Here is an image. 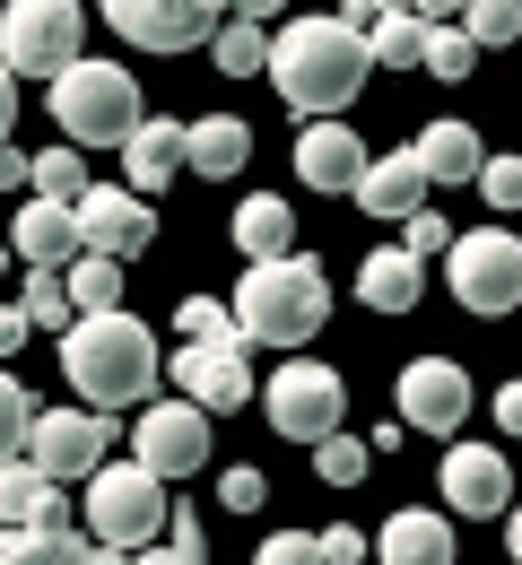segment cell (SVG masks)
<instances>
[{
  "mask_svg": "<svg viewBox=\"0 0 522 565\" xmlns=\"http://www.w3.org/2000/svg\"><path fill=\"white\" fill-rule=\"evenodd\" d=\"M270 87L297 105L305 122H331V114H349L358 105V87H366V26H349V18H288L279 35H270Z\"/></svg>",
  "mask_w": 522,
  "mask_h": 565,
  "instance_id": "obj_1",
  "label": "cell"
},
{
  "mask_svg": "<svg viewBox=\"0 0 522 565\" xmlns=\"http://www.w3.org/2000/svg\"><path fill=\"white\" fill-rule=\"evenodd\" d=\"M62 374H71L78 409L114 418V409H140V401L157 392L166 356H157L149 322H131V313L114 305V313H78L71 331H62Z\"/></svg>",
  "mask_w": 522,
  "mask_h": 565,
  "instance_id": "obj_2",
  "label": "cell"
},
{
  "mask_svg": "<svg viewBox=\"0 0 522 565\" xmlns=\"http://www.w3.org/2000/svg\"><path fill=\"white\" fill-rule=\"evenodd\" d=\"M226 313H235L244 349H305L331 313V279H322L313 253H270V262H244Z\"/></svg>",
  "mask_w": 522,
  "mask_h": 565,
  "instance_id": "obj_3",
  "label": "cell"
},
{
  "mask_svg": "<svg viewBox=\"0 0 522 565\" xmlns=\"http://www.w3.org/2000/svg\"><path fill=\"white\" fill-rule=\"evenodd\" d=\"M44 96H53V131L71 148H122V131L140 122V78L122 62H87L78 53L62 78H44Z\"/></svg>",
  "mask_w": 522,
  "mask_h": 565,
  "instance_id": "obj_4",
  "label": "cell"
},
{
  "mask_svg": "<svg viewBox=\"0 0 522 565\" xmlns=\"http://www.w3.org/2000/svg\"><path fill=\"white\" fill-rule=\"evenodd\" d=\"M78 522H87V540L96 548H149L157 531H166V513H174V495H166V479H149L140 461H96L87 479H78Z\"/></svg>",
  "mask_w": 522,
  "mask_h": 565,
  "instance_id": "obj_5",
  "label": "cell"
},
{
  "mask_svg": "<svg viewBox=\"0 0 522 565\" xmlns=\"http://www.w3.org/2000/svg\"><path fill=\"white\" fill-rule=\"evenodd\" d=\"M78 0H9L0 9V71L9 78H62L78 62Z\"/></svg>",
  "mask_w": 522,
  "mask_h": 565,
  "instance_id": "obj_6",
  "label": "cell"
},
{
  "mask_svg": "<svg viewBox=\"0 0 522 565\" xmlns=\"http://www.w3.org/2000/svg\"><path fill=\"white\" fill-rule=\"evenodd\" d=\"M445 279L461 296V313H514L522 305V244L514 226H470L445 244Z\"/></svg>",
  "mask_w": 522,
  "mask_h": 565,
  "instance_id": "obj_7",
  "label": "cell"
},
{
  "mask_svg": "<svg viewBox=\"0 0 522 565\" xmlns=\"http://www.w3.org/2000/svg\"><path fill=\"white\" fill-rule=\"evenodd\" d=\"M262 401H270V426H279L288 444H322L331 426H349V383H340L322 356H288V365H270Z\"/></svg>",
  "mask_w": 522,
  "mask_h": 565,
  "instance_id": "obj_8",
  "label": "cell"
},
{
  "mask_svg": "<svg viewBox=\"0 0 522 565\" xmlns=\"http://www.w3.org/2000/svg\"><path fill=\"white\" fill-rule=\"evenodd\" d=\"M131 461L149 470V479H192L201 461H210V409H192V401H140V426H131Z\"/></svg>",
  "mask_w": 522,
  "mask_h": 565,
  "instance_id": "obj_9",
  "label": "cell"
},
{
  "mask_svg": "<svg viewBox=\"0 0 522 565\" xmlns=\"http://www.w3.org/2000/svg\"><path fill=\"white\" fill-rule=\"evenodd\" d=\"M105 18L140 53H201L226 26V0H105Z\"/></svg>",
  "mask_w": 522,
  "mask_h": 565,
  "instance_id": "obj_10",
  "label": "cell"
},
{
  "mask_svg": "<svg viewBox=\"0 0 522 565\" xmlns=\"http://www.w3.org/2000/svg\"><path fill=\"white\" fill-rule=\"evenodd\" d=\"M392 418L409 426V435H461L470 426V374L452 365V356H418V365H401V392H392Z\"/></svg>",
  "mask_w": 522,
  "mask_h": 565,
  "instance_id": "obj_11",
  "label": "cell"
},
{
  "mask_svg": "<svg viewBox=\"0 0 522 565\" xmlns=\"http://www.w3.org/2000/svg\"><path fill=\"white\" fill-rule=\"evenodd\" d=\"M71 217H78V253H105V262H140L157 235V210L122 183H87L71 201Z\"/></svg>",
  "mask_w": 522,
  "mask_h": 565,
  "instance_id": "obj_12",
  "label": "cell"
},
{
  "mask_svg": "<svg viewBox=\"0 0 522 565\" xmlns=\"http://www.w3.org/2000/svg\"><path fill=\"white\" fill-rule=\"evenodd\" d=\"M105 444H114V426L96 418V409H35L18 452H26L44 479H62V488H71V479H87V470L105 461Z\"/></svg>",
  "mask_w": 522,
  "mask_h": 565,
  "instance_id": "obj_13",
  "label": "cell"
},
{
  "mask_svg": "<svg viewBox=\"0 0 522 565\" xmlns=\"http://www.w3.org/2000/svg\"><path fill=\"white\" fill-rule=\"evenodd\" d=\"M166 365H174L183 401L210 409V418H226V409L253 401V349H244V340H183V356H166Z\"/></svg>",
  "mask_w": 522,
  "mask_h": 565,
  "instance_id": "obj_14",
  "label": "cell"
},
{
  "mask_svg": "<svg viewBox=\"0 0 522 565\" xmlns=\"http://www.w3.org/2000/svg\"><path fill=\"white\" fill-rule=\"evenodd\" d=\"M436 495L445 513H470V522H505V495H514V470L497 444H445V470H436Z\"/></svg>",
  "mask_w": 522,
  "mask_h": 565,
  "instance_id": "obj_15",
  "label": "cell"
},
{
  "mask_svg": "<svg viewBox=\"0 0 522 565\" xmlns=\"http://www.w3.org/2000/svg\"><path fill=\"white\" fill-rule=\"evenodd\" d=\"M0 531H71V495H62V479H44L26 452L0 461Z\"/></svg>",
  "mask_w": 522,
  "mask_h": 565,
  "instance_id": "obj_16",
  "label": "cell"
},
{
  "mask_svg": "<svg viewBox=\"0 0 522 565\" xmlns=\"http://www.w3.org/2000/svg\"><path fill=\"white\" fill-rule=\"evenodd\" d=\"M358 166H366V140H358L340 114L297 131V183H313V192H349V183H358Z\"/></svg>",
  "mask_w": 522,
  "mask_h": 565,
  "instance_id": "obj_17",
  "label": "cell"
},
{
  "mask_svg": "<svg viewBox=\"0 0 522 565\" xmlns=\"http://www.w3.org/2000/svg\"><path fill=\"white\" fill-rule=\"evenodd\" d=\"M349 192H358V210H366V217H409V210H427V174H418V157H409V148L366 157Z\"/></svg>",
  "mask_w": 522,
  "mask_h": 565,
  "instance_id": "obj_18",
  "label": "cell"
},
{
  "mask_svg": "<svg viewBox=\"0 0 522 565\" xmlns=\"http://www.w3.org/2000/svg\"><path fill=\"white\" fill-rule=\"evenodd\" d=\"M9 244H18V262H26V270H62V262H78V217H71V201H26V210L9 217Z\"/></svg>",
  "mask_w": 522,
  "mask_h": 565,
  "instance_id": "obj_19",
  "label": "cell"
},
{
  "mask_svg": "<svg viewBox=\"0 0 522 565\" xmlns=\"http://www.w3.org/2000/svg\"><path fill=\"white\" fill-rule=\"evenodd\" d=\"M183 174V122H157V114H140L131 131H122V183L149 201L157 183H174Z\"/></svg>",
  "mask_w": 522,
  "mask_h": 565,
  "instance_id": "obj_20",
  "label": "cell"
},
{
  "mask_svg": "<svg viewBox=\"0 0 522 565\" xmlns=\"http://www.w3.org/2000/svg\"><path fill=\"white\" fill-rule=\"evenodd\" d=\"M374 557L383 565H452V522L445 513H392L383 531H374Z\"/></svg>",
  "mask_w": 522,
  "mask_h": 565,
  "instance_id": "obj_21",
  "label": "cell"
},
{
  "mask_svg": "<svg viewBox=\"0 0 522 565\" xmlns=\"http://www.w3.org/2000/svg\"><path fill=\"white\" fill-rule=\"evenodd\" d=\"M409 157H418V174H427V192H436V183H470L479 157H488V140H479L470 122H427Z\"/></svg>",
  "mask_w": 522,
  "mask_h": 565,
  "instance_id": "obj_22",
  "label": "cell"
},
{
  "mask_svg": "<svg viewBox=\"0 0 522 565\" xmlns=\"http://www.w3.org/2000/svg\"><path fill=\"white\" fill-rule=\"evenodd\" d=\"M244 157H253V131L235 122V114H201V122H183V166L192 174H244Z\"/></svg>",
  "mask_w": 522,
  "mask_h": 565,
  "instance_id": "obj_23",
  "label": "cell"
},
{
  "mask_svg": "<svg viewBox=\"0 0 522 565\" xmlns=\"http://www.w3.org/2000/svg\"><path fill=\"white\" fill-rule=\"evenodd\" d=\"M418 287H427V262H409L401 244H383V253L358 262V296H366L374 313H409V305H418Z\"/></svg>",
  "mask_w": 522,
  "mask_h": 565,
  "instance_id": "obj_24",
  "label": "cell"
},
{
  "mask_svg": "<svg viewBox=\"0 0 522 565\" xmlns=\"http://www.w3.org/2000/svg\"><path fill=\"white\" fill-rule=\"evenodd\" d=\"M226 226H235V253H244V262L297 253V217H288V201H279V192H253V201L226 217Z\"/></svg>",
  "mask_w": 522,
  "mask_h": 565,
  "instance_id": "obj_25",
  "label": "cell"
},
{
  "mask_svg": "<svg viewBox=\"0 0 522 565\" xmlns=\"http://www.w3.org/2000/svg\"><path fill=\"white\" fill-rule=\"evenodd\" d=\"M418 44H427V26L409 9H374L366 18V71H418Z\"/></svg>",
  "mask_w": 522,
  "mask_h": 565,
  "instance_id": "obj_26",
  "label": "cell"
},
{
  "mask_svg": "<svg viewBox=\"0 0 522 565\" xmlns=\"http://www.w3.org/2000/svg\"><path fill=\"white\" fill-rule=\"evenodd\" d=\"M62 287H71V313H114L122 305V262L78 253V262H62Z\"/></svg>",
  "mask_w": 522,
  "mask_h": 565,
  "instance_id": "obj_27",
  "label": "cell"
},
{
  "mask_svg": "<svg viewBox=\"0 0 522 565\" xmlns=\"http://www.w3.org/2000/svg\"><path fill=\"white\" fill-rule=\"evenodd\" d=\"M0 565H96V540H71V531H0Z\"/></svg>",
  "mask_w": 522,
  "mask_h": 565,
  "instance_id": "obj_28",
  "label": "cell"
},
{
  "mask_svg": "<svg viewBox=\"0 0 522 565\" xmlns=\"http://www.w3.org/2000/svg\"><path fill=\"white\" fill-rule=\"evenodd\" d=\"M26 192L35 201H78L87 192V148H35L26 157Z\"/></svg>",
  "mask_w": 522,
  "mask_h": 565,
  "instance_id": "obj_29",
  "label": "cell"
},
{
  "mask_svg": "<svg viewBox=\"0 0 522 565\" xmlns=\"http://www.w3.org/2000/svg\"><path fill=\"white\" fill-rule=\"evenodd\" d=\"M305 452H313V479H322V488H358V479L374 470L366 435H349V426H331V435H322V444H305Z\"/></svg>",
  "mask_w": 522,
  "mask_h": 565,
  "instance_id": "obj_30",
  "label": "cell"
},
{
  "mask_svg": "<svg viewBox=\"0 0 522 565\" xmlns=\"http://www.w3.org/2000/svg\"><path fill=\"white\" fill-rule=\"evenodd\" d=\"M210 53H219L226 78H262V62H270V26H253V18H226L219 35H210Z\"/></svg>",
  "mask_w": 522,
  "mask_h": 565,
  "instance_id": "obj_31",
  "label": "cell"
},
{
  "mask_svg": "<svg viewBox=\"0 0 522 565\" xmlns=\"http://www.w3.org/2000/svg\"><path fill=\"white\" fill-rule=\"evenodd\" d=\"M418 71L445 78V87H461V78L479 71V44H470L461 26H427V44H418Z\"/></svg>",
  "mask_w": 522,
  "mask_h": 565,
  "instance_id": "obj_32",
  "label": "cell"
},
{
  "mask_svg": "<svg viewBox=\"0 0 522 565\" xmlns=\"http://www.w3.org/2000/svg\"><path fill=\"white\" fill-rule=\"evenodd\" d=\"M479 53H497V44H514L522 35V0H461V18H452Z\"/></svg>",
  "mask_w": 522,
  "mask_h": 565,
  "instance_id": "obj_33",
  "label": "cell"
},
{
  "mask_svg": "<svg viewBox=\"0 0 522 565\" xmlns=\"http://www.w3.org/2000/svg\"><path fill=\"white\" fill-rule=\"evenodd\" d=\"M18 313H26V331H71L78 313H71V287H62V270H35Z\"/></svg>",
  "mask_w": 522,
  "mask_h": 565,
  "instance_id": "obj_34",
  "label": "cell"
},
{
  "mask_svg": "<svg viewBox=\"0 0 522 565\" xmlns=\"http://www.w3.org/2000/svg\"><path fill=\"white\" fill-rule=\"evenodd\" d=\"M26 418H35V401H26V383L0 365V461H18V444H26Z\"/></svg>",
  "mask_w": 522,
  "mask_h": 565,
  "instance_id": "obj_35",
  "label": "cell"
},
{
  "mask_svg": "<svg viewBox=\"0 0 522 565\" xmlns=\"http://www.w3.org/2000/svg\"><path fill=\"white\" fill-rule=\"evenodd\" d=\"M174 331H183V340H235V313H226L219 296H183Z\"/></svg>",
  "mask_w": 522,
  "mask_h": 565,
  "instance_id": "obj_36",
  "label": "cell"
},
{
  "mask_svg": "<svg viewBox=\"0 0 522 565\" xmlns=\"http://www.w3.org/2000/svg\"><path fill=\"white\" fill-rule=\"evenodd\" d=\"M470 183L488 192V210H497V217H514V201H522V166H514V157H479Z\"/></svg>",
  "mask_w": 522,
  "mask_h": 565,
  "instance_id": "obj_37",
  "label": "cell"
},
{
  "mask_svg": "<svg viewBox=\"0 0 522 565\" xmlns=\"http://www.w3.org/2000/svg\"><path fill=\"white\" fill-rule=\"evenodd\" d=\"M445 244H452V226L436 210H409V217H401V253H409V262H427V253H445Z\"/></svg>",
  "mask_w": 522,
  "mask_h": 565,
  "instance_id": "obj_38",
  "label": "cell"
},
{
  "mask_svg": "<svg viewBox=\"0 0 522 565\" xmlns=\"http://www.w3.org/2000/svg\"><path fill=\"white\" fill-rule=\"evenodd\" d=\"M253 565H322V548H313V531H270L253 548Z\"/></svg>",
  "mask_w": 522,
  "mask_h": 565,
  "instance_id": "obj_39",
  "label": "cell"
},
{
  "mask_svg": "<svg viewBox=\"0 0 522 565\" xmlns=\"http://www.w3.org/2000/svg\"><path fill=\"white\" fill-rule=\"evenodd\" d=\"M219 504H226V513H262V504H270V479H262V470H226Z\"/></svg>",
  "mask_w": 522,
  "mask_h": 565,
  "instance_id": "obj_40",
  "label": "cell"
},
{
  "mask_svg": "<svg viewBox=\"0 0 522 565\" xmlns=\"http://www.w3.org/2000/svg\"><path fill=\"white\" fill-rule=\"evenodd\" d=\"M313 548H322V565H358V557H366V531L331 522V531H313Z\"/></svg>",
  "mask_w": 522,
  "mask_h": 565,
  "instance_id": "obj_41",
  "label": "cell"
},
{
  "mask_svg": "<svg viewBox=\"0 0 522 565\" xmlns=\"http://www.w3.org/2000/svg\"><path fill=\"white\" fill-rule=\"evenodd\" d=\"M409 18H418V26H452V18H461V0H409Z\"/></svg>",
  "mask_w": 522,
  "mask_h": 565,
  "instance_id": "obj_42",
  "label": "cell"
},
{
  "mask_svg": "<svg viewBox=\"0 0 522 565\" xmlns=\"http://www.w3.org/2000/svg\"><path fill=\"white\" fill-rule=\"evenodd\" d=\"M279 9H288V0H226V18H253V26H270Z\"/></svg>",
  "mask_w": 522,
  "mask_h": 565,
  "instance_id": "obj_43",
  "label": "cell"
},
{
  "mask_svg": "<svg viewBox=\"0 0 522 565\" xmlns=\"http://www.w3.org/2000/svg\"><path fill=\"white\" fill-rule=\"evenodd\" d=\"M18 340H26V313H18V305H0V356H18Z\"/></svg>",
  "mask_w": 522,
  "mask_h": 565,
  "instance_id": "obj_44",
  "label": "cell"
},
{
  "mask_svg": "<svg viewBox=\"0 0 522 565\" xmlns=\"http://www.w3.org/2000/svg\"><path fill=\"white\" fill-rule=\"evenodd\" d=\"M122 565H201V557H183V548H157V540H149V548H131Z\"/></svg>",
  "mask_w": 522,
  "mask_h": 565,
  "instance_id": "obj_45",
  "label": "cell"
},
{
  "mask_svg": "<svg viewBox=\"0 0 522 565\" xmlns=\"http://www.w3.org/2000/svg\"><path fill=\"white\" fill-rule=\"evenodd\" d=\"M0 192H26V157L18 148H0Z\"/></svg>",
  "mask_w": 522,
  "mask_h": 565,
  "instance_id": "obj_46",
  "label": "cell"
},
{
  "mask_svg": "<svg viewBox=\"0 0 522 565\" xmlns=\"http://www.w3.org/2000/svg\"><path fill=\"white\" fill-rule=\"evenodd\" d=\"M9 122H18V78L0 71V148H9Z\"/></svg>",
  "mask_w": 522,
  "mask_h": 565,
  "instance_id": "obj_47",
  "label": "cell"
}]
</instances>
